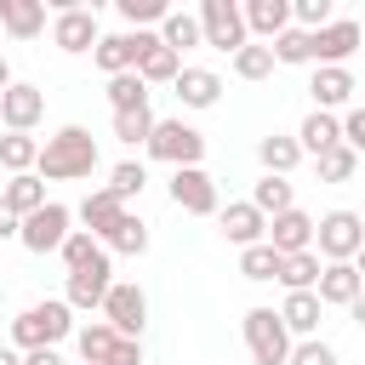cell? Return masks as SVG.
<instances>
[{
    "mask_svg": "<svg viewBox=\"0 0 365 365\" xmlns=\"http://www.w3.org/2000/svg\"><path fill=\"white\" fill-rule=\"evenodd\" d=\"M91 171H97V137H91L86 125H63V131L46 137L40 154H34V177H40V182H80V177H91Z\"/></svg>",
    "mask_w": 365,
    "mask_h": 365,
    "instance_id": "1",
    "label": "cell"
},
{
    "mask_svg": "<svg viewBox=\"0 0 365 365\" xmlns=\"http://www.w3.org/2000/svg\"><path fill=\"white\" fill-rule=\"evenodd\" d=\"M68 331H74V308H68L63 297H46V302H34V308H23V314L11 319V348H17V354L57 348Z\"/></svg>",
    "mask_w": 365,
    "mask_h": 365,
    "instance_id": "2",
    "label": "cell"
},
{
    "mask_svg": "<svg viewBox=\"0 0 365 365\" xmlns=\"http://www.w3.org/2000/svg\"><path fill=\"white\" fill-rule=\"evenodd\" d=\"M154 160H165V165H200L205 160V137L188 125V120H154V131H148V143H143Z\"/></svg>",
    "mask_w": 365,
    "mask_h": 365,
    "instance_id": "3",
    "label": "cell"
},
{
    "mask_svg": "<svg viewBox=\"0 0 365 365\" xmlns=\"http://www.w3.org/2000/svg\"><path fill=\"white\" fill-rule=\"evenodd\" d=\"M314 257H325V262H354L359 257V245H365V222H359V211H325L319 222H314Z\"/></svg>",
    "mask_w": 365,
    "mask_h": 365,
    "instance_id": "4",
    "label": "cell"
},
{
    "mask_svg": "<svg viewBox=\"0 0 365 365\" xmlns=\"http://www.w3.org/2000/svg\"><path fill=\"white\" fill-rule=\"evenodd\" d=\"M103 325H108L114 336L137 342V336H143V325H148V297H143V285L114 279V285H108V297H103Z\"/></svg>",
    "mask_w": 365,
    "mask_h": 365,
    "instance_id": "5",
    "label": "cell"
},
{
    "mask_svg": "<svg viewBox=\"0 0 365 365\" xmlns=\"http://www.w3.org/2000/svg\"><path fill=\"white\" fill-rule=\"evenodd\" d=\"M240 331H245V348H251L257 365H285L291 359V336H285V325H279L274 308H245Z\"/></svg>",
    "mask_w": 365,
    "mask_h": 365,
    "instance_id": "6",
    "label": "cell"
},
{
    "mask_svg": "<svg viewBox=\"0 0 365 365\" xmlns=\"http://www.w3.org/2000/svg\"><path fill=\"white\" fill-rule=\"evenodd\" d=\"M194 23H200V46H217V51H228V57L251 40L245 23H240V6H234V0H200Z\"/></svg>",
    "mask_w": 365,
    "mask_h": 365,
    "instance_id": "7",
    "label": "cell"
},
{
    "mask_svg": "<svg viewBox=\"0 0 365 365\" xmlns=\"http://www.w3.org/2000/svg\"><path fill=\"white\" fill-rule=\"evenodd\" d=\"M74 342H80V365H143V342L114 336L103 319L80 325V331H74Z\"/></svg>",
    "mask_w": 365,
    "mask_h": 365,
    "instance_id": "8",
    "label": "cell"
},
{
    "mask_svg": "<svg viewBox=\"0 0 365 365\" xmlns=\"http://www.w3.org/2000/svg\"><path fill=\"white\" fill-rule=\"evenodd\" d=\"M68 222H74V211L57 205V200H46L40 211H29V217L17 222V240H23L34 257H46V251H57V245L68 240Z\"/></svg>",
    "mask_w": 365,
    "mask_h": 365,
    "instance_id": "9",
    "label": "cell"
},
{
    "mask_svg": "<svg viewBox=\"0 0 365 365\" xmlns=\"http://www.w3.org/2000/svg\"><path fill=\"white\" fill-rule=\"evenodd\" d=\"M148 46H160L148 29H131V34H97L91 57H97V68H103V74H131V68H137V57H143Z\"/></svg>",
    "mask_w": 365,
    "mask_h": 365,
    "instance_id": "10",
    "label": "cell"
},
{
    "mask_svg": "<svg viewBox=\"0 0 365 365\" xmlns=\"http://www.w3.org/2000/svg\"><path fill=\"white\" fill-rule=\"evenodd\" d=\"M171 205L188 211V217H217V182L205 165H182L171 171Z\"/></svg>",
    "mask_w": 365,
    "mask_h": 365,
    "instance_id": "11",
    "label": "cell"
},
{
    "mask_svg": "<svg viewBox=\"0 0 365 365\" xmlns=\"http://www.w3.org/2000/svg\"><path fill=\"white\" fill-rule=\"evenodd\" d=\"M97 11H86V6H57V17H51V46L57 51H68V57H80V51H91L97 46Z\"/></svg>",
    "mask_w": 365,
    "mask_h": 365,
    "instance_id": "12",
    "label": "cell"
},
{
    "mask_svg": "<svg viewBox=\"0 0 365 365\" xmlns=\"http://www.w3.org/2000/svg\"><path fill=\"white\" fill-rule=\"evenodd\" d=\"M40 114H46V91L40 86H29V80H11L6 91H0V125L6 131H34L40 125Z\"/></svg>",
    "mask_w": 365,
    "mask_h": 365,
    "instance_id": "13",
    "label": "cell"
},
{
    "mask_svg": "<svg viewBox=\"0 0 365 365\" xmlns=\"http://www.w3.org/2000/svg\"><path fill=\"white\" fill-rule=\"evenodd\" d=\"M354 51H359V23L354 17H331L325 29H314V63L319 68H348Z\"/></svg>",
    "mask_w": 365,
    "mask_h": 365,
    "instance_id": "14",
    "label": "cell"
},
{
    "mask_svg": "<svg viewBox=\"0 0 365 365\" xmlns=\"http://www.w3.org/2000/svg\"><path fill=\"white\" fill-rule=\"evenodd\" d=\"M262 245L274 251V257H297V251H314V217L308 211H279L274 222H268V234H262Z\"/></svg>",
    "mask_w": 365,
    "mask_h": 365,
    "instance_id": "15",
    "label": "cell"
},
{
    "mask_svg": "<svg viewBox=\"0 0 365 365\" xmlns=\"http://www.w3.org/2000/svg\"><path fill=\"white\" fill-rule=\"evenodd\" d=\"M359 291H365V274H359L354 262H325V268H319V279H314L319 308H354V302H359Z\"/></svg>",
    "mask_w": 365,
    "mask_h": 365,
    "instance_id": "16",
    "label": "cell"
},
{
    "mask_svg": "<svg viewBox=\"0 0 365 365\" xmlns=\"http://www.w3.org/2000/svg\"><path fill=\"white\" fill-rule=\"evenodd\" d=\"M217 228H222V240L228 245H262V234H268V217L251 205V200H234V205H217Z\"/></svg>",
    "mask_w": 365,
    "mask_h": 365,
    "instance_id": "17",
    "label": "cell"
},
{
    "mask_svg": "<svg viewBox=\"0 0 365 365\" xmlns=\"http://www.w3.org/2000/svg\"><path fill=\"white\" fill-rule=\"evenodd\" d=\"M108 285H114V268H108V257H97V262H86V268H74V274H68L63 302H68V308H103Z\"/></svg>",
    "mask_w": 365,
    "mask_h": 365,
    "instance_id": "18",
    "label": "cell"
},
{
    "mask_svg": "<svg viewBox=\"0 0 365 365\" xmlns=\"http://www.w3.org/2000/svg\"><path fill=\"white\" fill-rule=\"evenodd\" d=\"M314 108L319 114H331V108H354V91H359V80H354V68H314Z\"/></svg>",
    "mask_w": 365,
    "mask_h": 365,
    "instance_id": "19",
    "label": "cell"
},
{
    "mask_svg": "<svg viewBox=\"0 0 365 365\" xmlns=\"http://www.w3.org/2000/svg\"><path fill=\"white\" fill-rule=\"evenodd\" d=\"M274 314H279L285 336H302V342H308V336H319V314H325V308H319V297H314V291H291Z\"/></svg>",
    "mask_w": 365,
    "mask_h": 365,
    "instance_id": "20",
    "label": "cell"
},
{
    "mask_svg": "<svg viewBox=\"0 0 365 365\" xmlns=\"http://www.w3.org/2000/svg\"><path fill=\"white\" fill-rule=\"evenodd\" d=\"M240 23H245V34L274 40V34L291 29V0H245V6H240Z\"/></svg>",
    "mask_w": 365,
    "mask_h": 365,
    "instance_id": "21",
    "label": "cell"
},
{
    "mask_svg": "<svg viewBox=\"0 0 365 365\" xmlns=\"http://www.w3.org/2000/svg\"><path fill=\"white\" fill-rule=\"evenodd\" d=\"M46 29V0H0V34L34 40Z\"/></svg>",
    "mask_w": 365,
    "mask_h": 365,
    "instance_id": "22",
    "label": "cell"
},
{
    "mask_svg": "<svg viewBox=\"0 0 365 365\" xmlns=\"http://www.w3.org/2000/svg\"><path fill=\"white\" fill-rule=\"evenodd\" d=\"M171 86H177V103H182V108H211V103L222 97V80H217L211 68H177Z\"/></svg>",
    "mask_w": 365,
    "mask_h": 365,
    "instance_id": "23",
    "label": "cell"
},
{
    "mask_svg": "<svg viewBox=\"0 0 365 365\" xmlns=\"http://www.w3.org/2000/svg\"><path fill=\"white\" fill-rule=\"evenodd\" d=\"M0 205H6V211L23 222L29 211H40V205H46V182H40L34 171H23V177H6V182H0Z\"/></svg>",
    "mask_w": 365,
    "mask_h": 365,
    "instance_id": "24",
    "label": "cell"
},
{
    "mask_svg": "<svg viewBox=\"0 0 365 365\" xmlns=\"http://www.w3.org/2000/svg\"><path fill=\"white\" fill-rule=\"evenodd\" d=\"M97 245H103V251H120V257H143V251H148V222H143L137 211H120V222H114Z\"/></svg>",
    "mask_w": 365,
    "mask_h": 365,
    "instance_id": "25",
    "label": "cell"
},
{
    "mask_svg": "<svg viewBox=\"0 0 365 365\" xmlns=\"http://www.w3.org/2000/svg\"><path fill=\"white\" fill-rule=\"evenodd\" d=\"M120 211H125V205H120L108 188H91V194L80 200V222H86V234H91V240H103V234L120 222Z\"/></svg>",
    "mask_w": 365,
    "mask_h": 365,
    "instance_id": "26",
    "label": "cell"
},
{
    "mask_svg": "<svg viewBox=\"0 0 365 365\" xmlns=\"http://www.w3.org/2000/svg\"><path fill=\"white\" fill-rule=\"evenodd\" d=\"M154 40H160L165 51H177V57H182L188 46H200V23H194V11H165V17H160V34H154Z\"/></svg>",
    "mask_w": 365,
    "mask_h": 365,
    "instance_id": "27",
    "label": "cell"
},
{
    "mask_svg": "<svg viewBox=\"0 0 365 365\" xmlns=\"http://www.w3.org/2000/svg\"><path fill=\"white\" fill-rule=\"evenodd\" d=\"M177 68H182V57H177V51H165V46H148V51L137 57V68H131V74H137L143 86H171V80H177Z\"/></svg>",
    "mask_w": 365,
    "mask_h": 365,
    "instance_id": "28",
    "label": "cell"
},
{
    "mask_svg": "<svg viewBox=\"0 0 365 365\" xmlns=\"http://www.w3.org/2000/svg\"><path fill=\"white\" fill-rule=\"evenodd\" d=\"M297 148L302 154H325V148H336V114H308L302 120V131H297Z\"/></svg>",
    "mask_w": 365,
    "mask_h": 365,
    "instance_id": "29",
    "label": "cell"
},
{
    "mask_svg": "<svg viewBox=\"0 0 365 365\" xmlns=\"http://www.w3.org/2000/svg\"><path fill=\"white\" fill-rule=\"evenodd\" d=\"M257 160H262L268 177H285V171L302 160V148H297V137H262V143H257Z\"/></svg>",
    "mask_w": 365,
    "mask_h": 365,
    "instance_id": "30",
    "label": "cell"
},
{
    "mask_svg": "<svg viewBox=\"0 0 365 365\" xmlns=\"http://www.w3.org/2000/svg\"><path fill=\"white\" fill-rule=\"evenodd\" d=\"M251 205H257L262 217H279V211H291V205H297V194H291V182H285V177H268V171H262V182L251 188Z\"/></svg>",
    "mask_w": 365,
    "mask_h": 365,
    "instance_id": "31",
    "label": "cell"
},
{
    "mask_svg": "<svg viewBox=\"0 0 365 365\" xmlns=\"http://www.w3.org/2000/svg\"><path fill=\"white\" fill-rule=\"evenodd\" d=\"M319 257L314 251H297V257H279V285L285 291H314V279H319Z\"/></svg>",
    "mask_w": 365,
    "mask_h": 365,
    "instance_id": "32",
    "label": "cell"
},
{
    "mask_svg": "<svg viewBox=\"0 0 365 365\" xmlns=\"http://www.w3.org/2000/svg\"><path fill=\"white\" fill-rule=\"evenodd\" d=\"M34 154H40L34 137H23V131H6V137H0V171L23 177V171H34Z\"/></svg>",
    "mask_w": 365,
    "mask_h": 365,
    "instance_id": "33",
    "label": "cell"
},
{
    "mask_svg": "<svg viewBox=\"0 0 365 365\" xmlns=\"http://www.w3.org/2000/svg\"><path fill=\"white\" fill-rule=\"evenodd\" d=\"M143 188H148V171H143V160H120V165L108 171V194H114L120 205H125V200H137Z\"/></svg>",
    "mask_w": 365,
    "mask_h": 365,
    "instance_id": "34",
    "label": "cell"
},
{
    "mask_svg": "<svg viewBox=\"0 0 365 365\" xmlns=\"http://www.w3.org/2000/svg\"><path fill=\"white\" fill-rule=\"evenodd\" d=\"M234 74H240V80H268V74H274V51L257 46V40H245V46L234 51Z\"/></svg>",
    "mask_w": 365,
    "mask_h": 365,
    "instance_id": "35",
    "label": "cell"
},
{
    "mask_svg": "<svg viewBox=\"0 0 365 365\" xmlns=\"http://www.w3.org/2000/svg\"><path fill=\"white\" fill-rule=\"evenodd\" d=\"M143 103H148V86H143L137 74H108V108H114V114L143 108Z\"/></svg>",
    "mask_w": 365,
    "mask_h": 365,
    "instance_id": "36",
    "label": "cell"
},
{
    "mask_svg": "<svg viewBox=\"0 0 365 365\" xmlns=\"http://www.w3.org/2000/svg\"><path fill=\"white\" fill-rule=\"evenodd\" d=\"M148 131H154V108H148V103H143V108H125V114H114V137H120L125 148L148 143Z\"/></svg>",
    "mask_w": 365,
    "mask_h": 365,
    "instance_id": "37",
    "label": "cell"
},
{
    "mask_svg": "<svg viewBox=\"0 0 365 365\" xmlns=\"http://www.w3.org/2000/svg\"><path fill=\"white\" fill-rule=\"evenodd\" d=\"M274 63H314V34H302V29H285V34H274Z\"/></svg>",
    "mask_w": 365,
    "mask_h": 365,
    "instance_id": "38",
    "label": "cell"
},
{
    "mask_svg": "<svg viewBox=\"0 0 365 365\" xmlns=\"http://www.w3.org/2000/svg\"><path fill=\"white\" fill-rule=\"evenodd\" d=\"M314 160H319V182H348V177L359 171V154H354V148H342V143H336V148H325V154H314Z\"/></svg>",
    "mask_w": 365,
    "mask_h": 365,
    "instance_id": "39",
    "label": "cell"
},
{
    "mask_svg": "<svg viewBox=\"0 0 365 365\" xmlns=\"http://www.w3.org/2000/svg\"><path fill=\"white\" fill-rule=\"evenodd\" d=\"M57 251H63L68 274H74V268H86V262H97V257H108V251H103V245H97V240L86 234V228H68V240H63Z\"/></svg>",
    "mask_w": 365,
    "mask_h": 365,
    "instance_id": "40",
    "label": "cell"
},
{
    "mask_svg": "<svg viewBox=\"0 0 365 365\" xmlns=\"http://www.w3.org/2000/svg\"><path fill=\"white\" fill-rule=\"evenodd\" d=\"M240 274L257 279V285H268V279H279V257H274L268 245H245V251H240Z\"/></svg>",
    "mask_w": 365,
    "mask_h": 365,
    "instance_id": "41",
    "label": "cell"
},
{
    "mask_svg": "<svg viewBox=\"0 0 365 365\" xmlns=\"http://www.w3.org/2000/svg\"><path fill=\"white\" fill-rule=\"evenodd\" d=\"M285 365H342V359H336V348H331V342L308 336V342H291V359H285Z\"/></svg>",
    "mask_w": 365,
    "mask_h": 365,
    "instance_id": "42",
    "label": "cell"
},
{
    "mask_svg": "<svg viewBox=\"0 0 365 365\" xmlns=\"http://www.w3.org/2000/svg\"><path fill=\"white\" fill-rule=\"evenodd\" d=\"M165 11H171L165 0H120V17H125L131 29H143V23H160Z\"/></svg>",
    "mask_w": 365,
    "mask_h": 365,
    "instance_id": "43",
    "label": "cell"
},
{
    "mask_svg": "<svg viewBox=\"0 0 365 365\" xmlns=\"http://www.w3.org/2000/svg\"><path fill=\"white\" fill-rule=\"evenodd\" d=\"M23 365H63V359H57V348H34V354H23Z\"/></svg>",
    "mask_w": 365,
    "mask_h": 365,
    "instance_id": "44",
    "label": "cell"
},
{
    "mask_svg": "<svg viewBox=\"0 0 365 365\" xmlns=\"http://www.w3.org/2000/svg\"><path fill=\"white\" fill-rule=\"evenodd\" d=\"M0 240H17V217H11L6 205H0Z\"/></svg>",
    "mask_w": 365,
    "mask_h": 365,
    "instance_id": "45",
    "label": "cell"
},
{
    "mask_svg": "<svg viewBox=\"0 0 365 365\" xmlns=\"http://www.w3.org/2000/svg\"><path fill=\"white\" fill-rule=\"evenodd\" d=\"M0 365H23V354L17 348H0Z\"/></svg>",
    "mask_w": 365,
    "mask_h": 365,
    "instance_id": "46",
    "label": "cell"
},
{
    "mask_svg": "<svg viewBox=\"0 0 365 365\" xmlns=\"http://www.w3.org/2000/svg\"><path fill=\"white\" fill-rule=\"evenodd\" d=\"M6 86H11V63L0 57V91H6Z\"/></svg>",
    "mask_w": 365,
    "mask_h": 365,
    "instance_id": "47",
    "label": "cell"
}]
</instances>
